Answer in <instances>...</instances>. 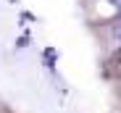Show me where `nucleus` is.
I'll use <instances>...</instances> for the list:
<instances>
[{"label":"nucleus","mask_w":121,"mask_h":113,"mask_svg":"<svg viewBox=\"0 0 121 113\" xmlns=\"http://www.w3.org/2000/svg\"><path fill=\"white\" fill-rule=\"evenodd\" d=\"M118 74H121V63H118Z\"/></svg>","instance_id":"nucleus-1"}]
</instances>
